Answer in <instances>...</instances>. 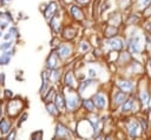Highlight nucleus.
Segmentation results:
<instances>
[{"label": "nucleus", "mask_w": 151, "mask_h": 140, "mask_svg": "<svg viewBox=\"0 0 151 140\" xmlns=\"http://www.w3.org/2000/svg\"><path fill=\"white\" fill-rule=\"evenodd\" d=\"M21 107H23L21 100H19V99H17V100H11V101L9 103V105H7V112H9L10 115L14 117V115H17V114L20 112Z\"/></svg>", "instance_id": "2"}, {"label": "nucleus", "mask_w": 151, "mask_h": 140, "mask_svg": "<svg viewBox=\"0 0 151 140\" xmlns=\"http://www.w3.org/2000/svg\"><path fill=\"white\" fill-rule=\"evenodd\" d=\"M10 131V124L6 119H1L0 121V133L1 134H7Z\"/></svg>", "instance_id": "12"}, {"label": "nucleus", "mask_w": 151, "mask_h": 140, "mask_svg": "<svg viewBox=\"0 0 151 140\" xmlns=\"http://www.w3.org/2000/svg\"><path fill=\"white\" fill-rule=\"evenodd\" d=\"M65 84L67 86H70V87H73L74 86V79H73V77H72V74L70 72L66 73V75H65Z\"/></svg>", "instance_id": "18"}, {"label": "nucleus", "mask_w": 151, "mask_h": 140, "mask_svg": "<svg viewBox=\"0 0 151 140\" xmlns=\"http://www.w3.org/2000/svg\"><path fill=\"white\" fill-rule=\"evenodd\" d=\"M118 86H119L121 89L124 91V92H129V91H131V89L133 88V84L130 82V81H119V82H118Z\"/></svg>", "instance_id": "13"}, {"label": "nucleus", "mask_w": 151, "mask_h": 140, "mask_svg": "<svg viewBox=\"0 0 151 140\" xmlns=\"http://www.w3.org/2000/svg\"><path fill=\"white\" fill-rule=\"evenodd\" d=\"M150 4H151V0H139V6L145 7V6L150 5Z\"/></svg>", "instance_id": "28"}, {"label": "nucleus", "mask_w": 151, "mask_h": 140, "mask_svg": "<svg viewBox=\"0 0 151 140\" xmlns=\"http://www.w3.org/2000/svg\"><path fill=\"white\" fill-rule=\"evenodd\" d=\"M76 35V30L74 28H71V27H67L64 32V37L67 38V39H72L73 37Z\"/></svg>", "instance_id": "17"}, {"label": "nucleus", "mask_w": 151, "mask_h": 140, "mask_svg": "<svg viewBox=\"0 0 151 140\" xmlns=\"http://www.w3.org/2000/svg\"><path fill=\"white\" fill-rule=\"evenodd\" d=\"M84 107H85L87 111H93L94 103H92L91 100H84Z\"/></svg>", "instance_id": "21"}, {"label": "nucleus", "mask_w": 151, "mask_h": 140, "mask_svg": "<svg viewBox=\"0 0 151 140\" xmlns=\"http://www.w3.org/2000/svg\"><path fill=\"white\" fill-rule=\"evenodd\" d=\"M140 100H142L143 104H146L149 101V97H147V93L146 92H144V91L140 92Z\"/></svg>", "instance_id": "24"}, {"label": "nucleus", "mask_w": 151, "mask_h": 140, "mask_svg": "<svg viewBox=\"0 0 151 140\" xmlns=\"http://www.w3.org/2000/svg\"><path fill=\"white\" fill-rule=\"evenodd\" d=\"M109 45H110V47L113 49V50H122L123 41L121 39H112V40L109 41Z\"/></svg>", "instance_id": "10"}, {"label": "nucleus", "mask_w": 151, "mask_h": 140, "mask_svg": "<svg viewBox=\"0 0 151 140\" xmlns=\"http://www.w3.org/2000/svg\"><path fill=\"white\" fill-rule=\"evenodd\" d=\"M12 96H13L12 91H10V89H6V91H5V97H6V98H11Z\"/></svg>", "instance_id": "32"}, {"label": "nucleus", "mask_w": 151, "mask_h": 140, "mask_svg": "<svg viewBox=\"0 0 151 140\" xmlns=\"http://www.w3.org/2000/svg\"><path fill=\"white\" fill-rule=\"evenodd\" d=\"M14 138H16V131H12V133L9 134L7 139H14Z\"/></svg>", "instance_id": "36"}, {"label": "nucleus", "mask_w": 151, "mask_h": 140, "mask_svg": "<svg viewBox=\"0 0 151 140\" xmlns=\"http://www.w3.org/2000/svg\"><path fill=\"white\" fill-rule=\"evenodd\" d=\"M58 52H59V56L62 58H66V57H69L71 54V47L67 46V45H60Z\"/></svg>", "instance_id": "7"}, {"label": "nucleus", "mask_w": 151, "mask_h": 140, "mask_svg": "<svg viewBox=\"0 0 151 140\" xmlns=\"http://www.w3.org/2000/svg\"><path fill=\"white\" fill-rule=\"evenodd\" d=\"M71 13H72V15H73L76 19H78V20H82L83 17H84L83 12L80 11V8H79L78 6H72V7H71Z\"/></svg>", "instance_id": "14"}, {"label": "nucleus", "mask_w": 151, "mask_h": 140, "mask_svg": "<svg viewBox=\"0 0 151 140\" xmlns=\"http://www.w3.org/2000/svg\"><path fill=\"white\" fill-rule=\"evenodd\" d=\"M56 136L57 138H67L70 136V132L67 131V128H65L63 125H57V129H56Z\"/></svg>", "instance_id": "5"}, {"label": "nucleus", "mask_w": 151, "mask_h": 140, "mask_svg": "<svg viewBox=\"0 0 151 140\" xmlns=\"http://www.w3.org/2000/svg\"><path fill=\"white\" fill-rule=\"evenodd\" d=\"M124 100H125V94H124V93L123 92H117L115 94V98H113V104L116 106H118L122 103H124Z\"/></svg>", "instance_id": "11"}, {"label": "nucleus", "mask_w": 151, "mask_h": 140, "mask_svg": "<svg viewBox=\"0 0 151 140\" xmlns=\"http://www.w3.org/2000/svg\"><path fill=\"white\" fill-rule=\"evenodd\" d=\"M1 35H3V33H1V32H0V37H1Z\"/></svg>", "instance_id": "41"}, {"label": "nucleus", "mask_w": 151, "mask_h": 140, "mask_svg": "<svg viewBox=\"0 0 151 140\" xmlns=\"http://www.w3.org/2000/svg\"><path fill=\"white\" fill-rule=\"evenodd\" d=\"M80 49H82V51H89V45L87 44H85V42H83L82 44V46H80Z\"/></svg>", "instance_id": "30"}, {"label": "nucleus", "mask_w": 151, "mask_h": 140, "mask_svg": "<svg viewBox=\"0 0 151 140\" xmlns=\"http://www.w3.org/2000/svg\"><path fill=\"white\" fill-rule=\"evenodd\" d=\"M57 5L55 4V3H51L48 5V7H47V10H46V12H45V17H46V19H51L52 18V15L55 14V12L57 11V7H56Z\"/></svg>", "instance_id": "9"}, {"label": "nucleus", "mask_w": 151, "mask_h": 140, "mask_svg": "<svg viewBox=\"0 0 151 140\" xmlns=\"http://www.w3.org/2000/svg\"><path fill=\"white\" fill-rule=\"evenodd\" d=\"M132 107H133V100H132V99H129V100L123 105L122 111H123V112H129V111L132 110Z\"/></svg>", "instance_id": "19"}, {"label": "nucleus", "mask_w": 151, "mask_h": 140, "mask_svg": "<svg viewBox=\"0 0 151 140\" xmlns=\"http://www.w3.org/2000/svg\"><path fill=\"white\" fill-rule=\"evenodd\" d=\"M11 47H12V42H11V41H6V42H4V44L0 45V50H1V51L11 50Z\"/></svg>", "instance_id": "22"}, {"label": "nucleus", "mask_w": 151, "mask_h": 140, "mask_svg": "<svg viewBox=\"0 0 151 140\" xmlns=\"http://www.w3.org/2000/svg\"><path fill=\"white\" fill-rule=\"evenodd\" d=\"M77 1H78V3H83V4H87L90 0H77Z\"/></svg>", "instance_id": "37"}, {"label": "nucleus", "mask_w": 151, "mask_h": 140, "mask_svg": "<svg viewBox=\"0 0 151 140\" xmlns=\"http://www.w3.org/2000/svg\"><path fill=\"white\" fill-rule=\"evenodd\" d=\"M10 33L13 34L14 37H18V31H17V28H11V30H10Z\"/></svg>", "instance_id": "33"}, {"label": "nucleus", "mask_w": 151, "mask_h": 140, "mask_svg": "<svg viewBox=\"0 0 151 140\" xmlns=\"http://www.w3.org/2000/svg\"><path fill=\"white\" fill-rule=\"evenodd\" d=\"M129 49L132 53H139L143 49L142 46V37L140 35H136V37H132L130 39V42H129Z\"/></svg>", "instance_id": "1"}, {"label": "nucleus", "mask_w": 151, "mask_h": 140, "mask_svg": "<svg viewBox=\"0 0 151 140\" xmlns=\"http://www.w3.org/2000/svg\"><path fill=\"white\" fill-rule=\"evenodd\" d=\"M89 75H90L91 78H94V77L97 75V72H96L93 68H90V70H89Z\"/></svg>", "instance_id": "29"}, {"label": "nucleus", "mask_w": 151, "mask_h": 140, "mask_svg": "<svg viewBox=\"0 0 151 140\" xmlns=\"http://www.w3.org/2000/svg\"><path fill=\"white\" fill-rule=\"evenodd\" d=\"M0 84H1V85L5 84V74H4V73L0 74Z\"/></svg>", "instance_id": "34"}, {"label": "nucleus", "mask_w": 151, "mask_h": 140, "mask_svg": "<svg viewBox=\"0 0 151 140\" xmlns=\"http://www.w3.org/2000/svg\"><path fill=\"white\" fill-rule=\"evenodd\" d=\"M138 129H139V126L137 122H131L130 126H129V132H130V136H136L137 133H138Z\"/></svg>", "instance_id": "15"}, {"label": "nucleus", "mask_w": 151, "mask_h": 140, "mask_svg": "<svg viewBox=\"0 0 151 140\" xmlns=\"http://www.w3.org/2000/svg\"><path fill=\"white\" fill-rule=\"evenodd\" d=\"M78 105H79V98H78V96H76V94H70V96L66 98V106H67L69 110L72 111V110L77 108Z\"/></svg>", "instance_id": "4"}, {"label": "nucleus", "mask_w": 151, "mask_h": 140, "mask_svg": "<svg viewBox=\"0 0 151 140\" xmlns=\"http://www.w3.org/2000/svg\"><path fill=\"white\" fill-rule=\"evenodd\" d=\"M56 107H57V106H56ZM56 107H55V106H53L52 104H48L46 108H47V112H48L50 114H52V115H55V114L57 113V112H56V111H57V108H56Z\"/></svg>", "instance_id": "23"}, {"label": "nucleus", "mask_w": 151, "mask_h": 140, "mask_svg": "<svg viewBox=\"0 0 151 140\" xmlns=\"http://www.w3.org/2000/svg\"><path fill=\"white\" fill-rule=\"evenodd\" d=\"M11 35H12L11 33H9V34H5V37H4V38H5V40H9V39L11 38Z\"/></svg>", "instance_id": "38"}, {"label": "nucleus", "mask_w": 151, "mask_h": 140, "mask_svg": "<svg viewBox=\"0 0 151 140\" xmlns=\"http://www.w3.org/2000/svg\"><path fill=\"white\" fill-rule=\"evenodd\" d=\"M56 106L59 111H63L66 106V100H64L63 96L62 94H57L56 96Z\"/></svg>", "instance_id": "8"}, {"label": "nucleus", "mask_w": 151, "mask_h": 140, "mask_svg": "<svg viewBox=\"0 0 151 140\" xmlns=\"http://www.w3.org/2000/svg\"><path fill=\"white\" fill-rule=\"evenodd\" d=\"M1 114H3V108H1V105H0V117H1Z\"/></svg>", "instance_id": "39"}, {"label": "nucleus", "mask_w": 151, "mask_h": 140, "mask_svg": "<svg viewBox=\"0 0 151 140\" xmlns=\"http://www.w3.org/2000/svg\"><path fill=\"white\" fill-rule=\"evenodd\" d=\"M6 27H7V23L0 21V30H4V28H6Z\"/></svg>", "instance_id": "35"}, {"label": "nucleus", "mask_w": 151, "mask_h": 140, "mask_svg": "<svg viewBox=\"0 0 151 140\" xmlns=\"http://www.w3.org/2000/svg\"><path fill=\"white\" fill-rule=\"evenodd\" d=\"M93 103H94V106L99 110H104L106 107V98L102 93H97L93 97Z\"/></svg>", "instance_id": "3"}, {"label": "nucleus", "mask_w": 151, "mask_h": 140, "mask_svg": "<svg viewBox=\"0 0 151 140\" xmlns=\"http://www.w3.org/2000/svg\"><path fill=\"white\" fill-rule=\"evenodd\" d=\"M59 75H60V71H59V70H55L53 73H52V80L56 82V81L59 79Z\"/></svg>", "instance_id": "26"}, {"label": "nucleus", "mask_w": 151, "mask_h": 140, "mask_svg": "<svg viewBox=\"0 0 151 140\" xmlns=\"http://www.w3.org/2000/svg\"><path fill=\"white\" fill-rule=\"evenodd\" d=\"M149 66H150V70H151V60H150V64H149Z\"/></svg>", "instance_id": "40"}, {"label": "nucleus", "mask_w": 151, "mask_h": 140, "mask_svg": "<svg viewBox=\"0 0 151 140\" xmlns=\"http://www.w3.org/2000/svg\"><path fill=\"white\" fill-rule=\"evenodd\" d=\"M57 63H58V60H57V54H56V52H52L51 54L48 56V59H47V64H46V66L48 67V68H55L56 66H57Z\"/></svg>", "instance_id": "6"}, {"label": "nucleus", "mask_w": 151, "mask_h": 140, "mask_svg": "<svg viewBox=\"0 0 151 140\" xmlns=\"http://www.w3.org/2000/svg\"><path fill=\"white\" fill-rule=\"evenodd\" d=\"M26 118H27V114H26V113H24V114H23V117H21V119L19 120V122H18V125L20 126V125H21V124H23V122H24V121L26 120Z\"/></svg>", "instance_id": "31"}, {"label": "nucleus", "mask_w": 151, "mask_h": 140, "mask_svg": "<svg viewBox=\"0 0 151 140\" xmlns=\"http://www.w3.org/2000/svg\"><path fill=\"white\" fill-rule=\"evenodd\" d=\"M116 34V28L113 27V26H111V27H109L108 30H106V35L108 37H112V35H115Z\"/></svg>", "instance_id": "25"}, {"label": "nucleus", "mask_w": 151, "mask_h": 140, "mask_svg": "<svg viewBox=\"0 0 151 140\" xmlns=\"http://www.w3.org/2000/svg\"><path fill=\"white\" fill-rule=\"evenodd\" d=\"M43 86H41V89H40V92L41 93H44V89H45V87H46V85H47V81H48V75H47V73L46 72H44L43 73Z\"/></svg>", "instance_id": "20"}, {"label": "nucleus", "mask_w": 151, "mask_h": 140, "mask_svg": "<svg viewBox=\"0 0 151 140\" xmlns=\"http://www.w3.org/2000/svg\"><path fill=\"white\" fill-rule=\"evenodd\" d=\"M11 56L12 53H4L1 54V57H0V65H7L11 60Z\"/></svg>", "instance_id": "16"}, {"label": "nucleus", "mask_w": 151, "mask_h": 140, "mask_svg": "<svg viewBox=\"0 0 151 140\" xmlns=\"http://www.w3.org/2000/svg\"><path fill=\"white\" fill-rule=\"evenodd\" d=\"M41 136H43V132H34L31 134L32 139H41Z\"/></svg>", "instance_id": "27"}]
</instances>
